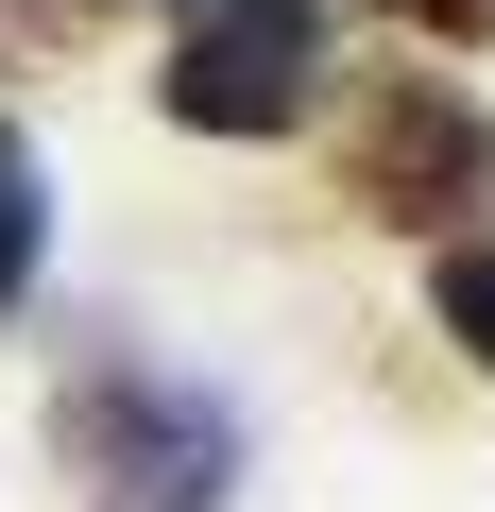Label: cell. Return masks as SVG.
<instances>
[{
	"mask_svg": "<svg viewBox=\"0 0 495 512\" xmlns=\"http://www.w3.org/2000/svg\"><path fill=\"white\" fill-rule=\"evenodd\" d=\"M444 342H461V359L495 376V222H478V239L444 256Z\"/></svg>",
	"mask_w": 495,
	"mask_h": 512,
	"instance_id": "obj_4",
	"label": "cell"
},
{
	"mask_svg": "<svg viewBox=\"0 0 495 512\" xmlns=\"http://www.w3.org/2000/svg\"><path fill=\"white\" fill-rule=\"evenodd\" d=\"M410 18H427V35H495V0H410Z\"/></svg>",
	"mask_w": 495,
	"mask_h": 512,
	"instance_id": "obj_6",
	"label": "cell"
},
{
	"mask_svg": "<svg viewBox=\"0 0 495 512\" xmlns=\"http://www.w3.org/2000/svg\"><path fill=\"white\" fill-rule=\"evenodd\" d=\"M308 69H325V0H205L188 52H171V120L274 137V120H308Z\"/></svg>",
	"mask_w": 495,
	"mask_h": 512,
	"instance_id": "obj_3",
	"label": "cell"
},
{
	"mask_svg": "<svg viewBox=\"0 0 495 512\" xmlns=\"http://www.w3.org/2000/svg\"><path fill=\"white\" fill-rule=\"evenodd\" d=\"M52 444H69V478H86L103 512H222V495H239V427H222L205 393L137 376V359H86V376L52 393Z\"/></svg>",
	"mask_w": 495,
	"mask_h": 512,
	"instance_id": "obj_1",
	"label": "cell"
},
{
	"mask_svg": "<svg viewBox=\"0 0 495 512\" xmlns=\"http://www.w3.org/2000/svg\"><path fill=\"white\" fill-rule=\"evenodd\" d=\"M342 171H359L376 222H478V205H495V120H478L461 86L393 69V86L342 120Z\"/></svg>",
	"mask_w": 495,
	"mask_h": 512,
	"instance_id": "obj_2",
	"label": "cell"
},
{
	"mask_svg": "<svg viewBox=\"0 0 495 512\" xmlns=\"http://www.w3.org/2000/svg\"><path fill=\"white\" fill-rule=\"evenodd\" d=\"M35 291V154H18V120H0V308Z\"/></svg>",
	"mask_w": 495,
	"mask_h": 512,
	"instance_id": "obj_5",
	"label": "cell"
}]
</instances>
